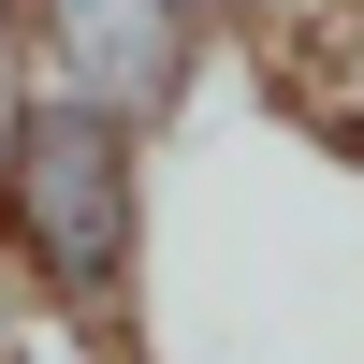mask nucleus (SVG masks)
I'll list each match as a JSON object with an SVG mask.
<instances>
[{"mask_svg": "<svg viewBox=\"0 0 364 364\" xmlns=\"http://www.w3.org/2000/svg\"><path fill=\"white\" fill-rule=\"evenodd\" d=\"M0 219L44 262L58 306H117L132 248H146V117H117V102H87V87L44 73L0 117Z\"/></svg>", "mask_w": 364, "mask_h": 364, "instance_id": "obj_1", "label": "nucleus"}, {"mask_svg": "<svg viewBox=\"0 0 364 364\" xmlns=\"http://www.w3.org/2000/svg\"><path fill=\"white\" fill-rule=\"evenodd\" d=\"M0 44H15V0H0Z\"/></svg>", "mask_w": 364, "mask_h": 364, "instance_id": "obj_3", "label": "nucleus"}, {"mask_svg": "<svg viewBox=\"0 0 364 364\" xmlns=\"http://www.w3.org/2000/svg\"><path fill=\"white\" fill-rule=\"evenodd\" d=\"M44 73L161 132V117H190L204 15H190V0H44Z\"/></svg>", "mask_w": 364, "mask_h": 364, "instance_id": "obj_2", "label": "nucleus"}]
</instances>
